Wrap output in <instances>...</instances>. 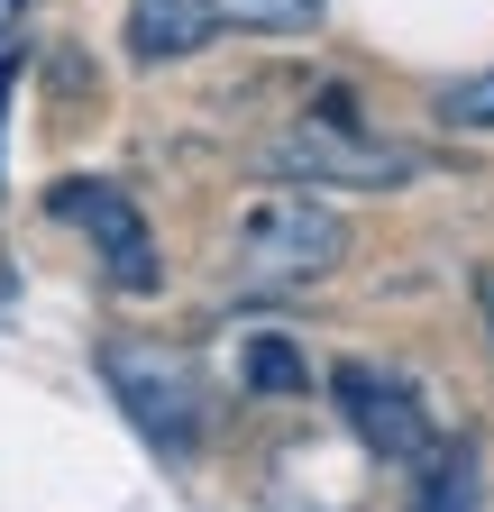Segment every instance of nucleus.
I'll use <instances>...</instances> for the list:
<instances>
[{
	"mask_svg": "<svg viewBox=\"0 0 494 512\" xmlns=\"http://www.w3.org/2000/svg\"><path fill=\"white\" fill-rule=\"evenodd\" d=\"M266 165H275L284 183H330V192H385V183H412V147L376 138V128H366V110H357L348 92H321V101L266 147Z\"/></svg>",
	"mask_w": 494,
	"mask_h": 512,
	"instance_id": "1",
	"label": "nucleus"
},
{
	"mask_svg": "<svg viewBox=\"0 0 494 512\" xmlns=\"http://www.w3.org/2000/svg\"><path fill=\"white\" fill-rule=\"evenodd\" d=\"M28 19V0H0V46H10V28Z\"/></svg>",
	"mask_w": 494,
	"mask_h": 512,
	"instance_id": "11",
	"label": "nucleus"
},
{
	"mask_svg": "<svg viewBox=\"0 0 494 512\" xmlns=\"http://www.w3.org/2000/svg\"><path fill=\"white\" fill-rule=\"evenodd\" d=\"M421 512H476V448H449V458H440V476H430Z\"/></svg>",
	"mask_w": 494,
	"mask_h": 512,
	"instance_id": "10",
	"label": "nucleus"
},
{
	"mask_svg": "<svg viewBox=\"0 0 494 512\" xmlns=\"http://www.w3.org/2000/svg\"><path fill=\"white\" fill-rule=\"evenodd\" d=\"M238 384H247V394H302L312 366H302V348L284 330H247L238 339Z\"/></svg>",
	"mask_w": 494,
	"mask_h": 512,
	"instance_id": "7",
	"label": "nucleus"
},
{
	"mask_svg": "<svg viewBox=\"0 0 494 512\" xmlns=\"http://www.w3.org/2000/svg\"><path fill=\"white\" fill-rule=\"evenodd\" d=\"M330 403H339V421L357 430V448H376V458H394V467L430 448V403H421V384H403L394 366L348 357V366L330 375Z\"/></svg>",
	"mask_w": 494,
	"mask_h": 512,
	"instance_id": "5",
	"label": "nucleus"
},
{
	"mask_svg": "<svg viewBox=\"0 0 494 512\" xmlns=\"http://www.w3.org/2000/svg\"><path fill=\"white\" fill-rule=\"evenodd\" d=\"M101 384L119 394V412H129L165 458H193V439H202V394H193V375L165 366L156 348H101Z\"/></svg>",
	"mask_w": 494,
	"mask_h": 512,
	"instance_id": "4",
	"label": "nucleus"
},
{
	"mask_svg": "<svg viewBox=\"0 0 494 512\" xmlns=\"http://www.w3.org/2000/svg\"><path fill=\"white\" fill-rule=\"evenodd\" d=\"M211 0H129V55L138 64H183L211 46Z\"/></svg>",
	"mask_w": 494,
	"mask_h": 512,
	"instance_id": "6",
	"label": "nucleus"
},
{
	"mask_svg": "<svg viewBox=\"0 0 494 512\" xmlns=\"http://www.w3.org/2000/svg\"><path fill=\"white\" fill-rule=\"evenodd\" d=\"M348 256V220L312 192H257L238 211V284L284 293V284H321Z\"/></svg>",
	"mask_w": 494,
	"mask_h": 512,
	"instance_id": "2",
	"label": "nucleus"
},
{
	"mask_svg": "<svg viewBox=\"0 0 494 512\" xmlns=\"http://www.w3.org/2000/svg\"><path fill=\"white\" fill-rule=\"evenodd\" d=\"M330 10V0H211V19L229 28H312Z\"/></svg>",
	"mask_w": 494,
	"mask_h": 512,
	"instance_id": "9",
	"label": "nucleus"
},
{
	"mask_svg": "<svg viewBox=\"0 0 494 512\" xmlns=\"http://www.w3.org/2000/svg\"><path fill=\"white\" fill-rule=\"evenodd\" d=\"M476 311H485V330H494V275H476Z\"/></svg>",
	"mask_w": 494,
	"mask_h": 512,
	"instance_id": "12",
	"label": "nucleus"
},
{
	"mask_svg": "<svg viewBox=\"0 0 494 512\" xmlns=\"http://www.w3.org/2000/svg\"><path fill=\"white\" fill-rule=\"evenodd\" d=\"M46 211L101 247V275H110L119 293H156V275H165V266H156V238H147V220H138L129 192H110V183L74 174V183H55V192H46Z\"/></svg>",
	"mask_w": 494,
	"mask_h": 512,
	"instance_id": "3",
	"label": "nucleus"
},
{
	"mask_svg": "<svg viewBox=\"0 0 494 512\" xmlns=\"http://www.w3.org/2000/svg\"><path fill=\"white\" fill-rule=\"evenodd\" d=\"M440 128H467V138H494V64L485 74H458V83H440Z\"/></svg>",
	"mask_w": 494,
	"mask_h": 512,
	"instance_id": "8",
	"label": "nucleus"
},
{
	"mask_svg": "<svg viewBox=\"0 0 494 512\" xmlns=\"http://www.w3.org/2000/svg\"><path fill=\"white\" fill-rule=\"evenodd\" d=\"M10 74H19V55H10V46H0V110H10Z\"/></svg>",
	"mask_w": 494,
	"mask_h": 512,
	"instance_id": "13",
	"label": "nucleus"
}]
</instances>
